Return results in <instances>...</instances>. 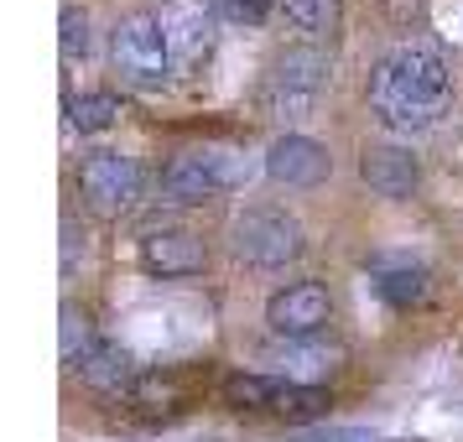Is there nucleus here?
Segmentation results:
<instances>
[{
	"mask_svg": "<svg viewBox=\"0 0 463 442\" xmlns=\"http://www.w3.org/2000/svg\"><path fill=\"white\" fill-rule=\"evenodd\" d=\"M364 94H370V109L380 115V126L427 130L448 109L453 73L442 63V52H432L421 42H401L370 68V89Z\"/></svg>",
	"mask_w": 463,
	"mask_h": 442,
	"instance_id": "obj_1",
	"label": "nucleus"
},
{
	"mask_svg": "<svg viewBox=\"0 0 463 442\" xmlns=\"http://www.w3.org/2000/svg\"><path fill=\"white\" fill-rule=\"evenodd\" d=\"M109 58H115V73L136 89H156L167 84L172 73V47H167V32L151 11H130L120 16L115 37H109Z\"/></svg>",
	"mask_w": 463,
	"mask_h": 442,
	"instance_id": "obj_2",
	"label": "nucleus"
},
{
	"mask_svg": "<svg viewBox=\"0 0 463 442\" xmlns=\"http://www.w3.org/2000/svg\"><path fill=\"white\" fill-rule=\"evenodd\" d=\"M328 79H334V63H328V52L317 42L287 47L271 68L266 105H271V115H281V120H302V115H313L317 94L328 89Z\"/></svg>",
	"mask_w": 463,
	"mask_h": 442,
	"instance_id": "obj_3",
	"label": "nucleus"
},
{
	"mask_svg": "<svg viewBox=\"0 0 463 442\" xmlns=\"http://www.w3.org/2000/svg\"><path fill=\"white\" fill-rule=\"evenodd\" d=\"M250 177L245 156L230 146H193L183 156H172L167 172H162V188L177 203H198V198H213V193H230Z\"/></svg>",
	"mask_w": 463,
	"mask_h": 442,
	"instance_id": "obj_4",
	"label": "nucleus"
},
{
	"mask_svg": "<svg viewBox=\"0 0 463 442\" xmlns=\"http://www.w3.org/2000/svg\"><path fill=\"white\" fill-rule=\"evenodd\" d=\"M230 245H234V255H240L245 266L276 271V266H287V260L302 255V224H297L292 213H281V209H245L240 219H234Z\"/></svg>",
	"mask_w": 463,
	"mask_h": 442,
	"instance_id": "obj_5",
	"label": "nucleus"
},
{
	"mask_svg": "<svg viewBox=\"0 0 463 442\" xmlns=\"http://www.w3.org/2000/svg\"><path fill=\"white\" fill-rule=\"evenodd\" d=\"M79 193H84V203L94 213H126L136 203V193H141V167H136V156L126 151H94L84 167H79Z\"/></svg>",
	"mask_w": 463,
	"mask_h": 442,
	"instance_id": "obj_6",
	"label": "nucleus"
},
{
	"mask_svg": "<svg viewBox=\"0 0 463 442\" xmlns=\"http://www.w3.org/2000/svg\"><path fill=\"white\" fill-rule=\"evenodd\" d=\"M156 22H162V32H167L172 63L198 68L203 58H209V47H213V26H219L213 5H203V0H167Z\"/></svg>",
	"mask_w": 463,
	"mask_h": 442,
	"instance_id": "obj_7",
	"label": "nucleus"
},
{
	"mask_svg": "<svg viewBox=\"0 0 463 442\" xmlns=\"http://www.w3.org/2000/svg\"><path fill=\"white\" fill-rule=\"evenodd\" d=\"M328 317H334V302H328V287L317 281H297L266 302V323L276 338H313Z\"/></svg>",
	"mask_w": 463,
	"mask_h": 442,
	"instance_id": "obj_8",
	"label": "nucleus"
},
{
	"mask_svg": "<svg viewBox=\"0 0 463 442\" xmlns=\"http://www.w3.org/2000/svg\"><path fill=\"white\" fill-rule=\"evenodd\" d=\"M334 172V156L317 146L313 136H281L266 151V177L281 188H317Z\"/></svg>",
	"mask_w": 463,
	"mask_h": 442,
	"instance_id": "obj_9",
	"label": "nucleus"
},
{
	"mask_svg": "<svg viewBox=\"0 0 463 442\" xmlns=\"http://www.w3.org/2000/svg\"><path fill=\"white\" fill-rule=\"evenodd\" d=\"M359 177L375 198H411L421 183V167L406 146H370L359 156Z\"/></svg>",
	"mask_w": 463,
	"mask_h": 442,
	"instance_id": "obj_10",
	"label": "nucleus"
},
{
	"mask_svg": "<svg viewBox=\"0 0 463 442\" xmlns=\"http://www.w3.org/2000/svg\"><path fill=\"white\" fill-rule=\"evenodd\" d=\"M203 240L188 230H167V234H146L141 240V266L162 281H177V276H198L203 271Z\"/></svg>",
	"mask_w": 463,
	"mask_h": 442,
	"instance_id": "obj_11",
	"label": "nucleus"
},
{
	"mask_svg": "<svg viewBox=\"0 0 463 442\" xmlns=\"http://www.w3.org/2000/svg\"><path fill=\"white\" fill-rule=\"evenodd\" d=\"M266 364H276V380H287V385H313L317 375H328L338 364V349L323 338H287V343L266 349Z\"/></svg>",
	"mask_w": 463,
	"mask_h": 442,
	"instance_id": "obj_12",
	"label": "nucleus"
},
{
	"mask_svg": "<svg viewBox=\"0 0 463 442\" xmlns=\"http://www.w3.org/2000/svg\"><path fill=\"white\" fill-rule=\"evenodd\" d=\"M79 380L84 385H94V390H126L130 380H136V364H130V354L120 349V343H109V338H94V349L89 354H79Z\"/></svg>",
	"mask_w": 463,
	"mask_h": 442,
	"instance_id": "obj_13",
	"label": "nucleus"
},
{
	"mask_svg": "<svg viewBox=\"0 0 463 442\" xmlns=\"http://www.w3.org/2000/svg\"><path fill=\"white\" fill-rule=\"evenodd\" d=\"M281 390H287V380H276V375H230L224 380V400H230L234 411H260V406L276 411Z\"/></svg>",
	"mask_w": 463,
	"mask_h": 442,
	"instance_id": "obj_14",
	"label": "nucleus"
},
{
	"mask_svg": "<svg viewBox=\"0 0 463 442\" xmlns=\"http://www.w3.org/2000/svg\"><path fill=\"white\" fill-rule=\"evenodd\" d=\"M120 120V99L115 94H79V99H68V126L94 136V130H109Z\"/></svg>",
	"mask_w": 463,
	"mask_h": 442,
	"instance_id": "obj_15",
	"label": "nucleus"
},
{
	"mask_svg": "<svg viewBox=\"0 0 463 442\" xmlns=\"http://www.w3.org/2000/svg\"><path fill=\"white\" fill-rule=\"evenodd\" d=\"M281 11H287V22L297 32H313V37H334L338 32V0H281Z\"/></svg>",
	"mask_w": 463,
	"mask_h": 442,
	"instance_id": "obj_16",
	"label": "nucleus"
},
{
	"mask_svg": "<svg viewBox=\"0 0 463 442\" xmlns=\"http://www.w3.org/2000/svg\"><path fill=\"white\" fill-rule=\"evenodd\" d=\"M375 292L385 296L391 307H411V302L427 292V276H421V266H380Z\"/></svg>",
	"mask_w": 463,
	"mask_h": 442,
	"instance_id": "obj_17",
	"label": "nucleus"
},
{
	"mask_svg": "<svg viewBox=\"0 0 463 442\" xmlns=\"http://www.w3.org/2000/svg\"><path fill=\"white\" fill-rule=\"evenodd\" d=\"M276 411L292 421H313L328 411V390H317V385H287L281 396H276Z\"/></svg>",
	"mask_w": 463,
	"mask_h": 442,
	"instance_id": "obj_18",
	"label": "nucleus"
},
{
	"mask_svg": "<svg viewBox=\"0 0 463 442\" xmlns=\"http://www.w3.org/2000/svg\"><path fill=\"white\" fill-rule=\"evenodd\" d=\"M213 16L230 26H260L271 16V0H213Z\"/></svg>",
	"mask_w": 463,
	"mask_h": 442,
	"instance_id": "obj_19",
	"label": "nucleus"
},
{
	"mask_svg": "<svg viewBox=\"0 0 463 442\" xmlns=\"http://www.w3.org/2000/svg\"><path fill=\"white\" fill-rule=\"evenodd\" d=\"M94 349V334H89V317L79 307H63V359L68 364H79V354Z\"/></svg>",
	"mask_w": 463,
	"mask_h": 442,
	"instance_id": "obj_20",
	"label": "nucleus"
},
{
	"mask_svg": "<svg viewBox=\"0 0 463 442\" xmlns=\"http://www.w3.org/2000/svg\"><path fill=\"white\" fill-rule=\"evenodd\" d=\"M58 42H63L68 58H84V52H89V11L68 5L63 22H58Z\"/></svg>",
	"mask_w": 463,
	"mask_h": 442,
	"instance_id": "obj_21",
	"label": "nucleus"
},
{
	"mask_svg": "<svg viewBox=\"0 0 463 442\" xmlns=\"http://www.w3.org/2000/svg\"><path fill=\"white\" fill-rule=\"evenodd\" d=\"M297 442H385V437L359 432V427H307V432H297Z\"/></svg>",
	"mask_w": 463,
	"mask_h": 442,
	"instance_id": "obj_22",
	"label": "nucleus"
},
{
	"mask_svg": "<svg viewBox=\"0 0 463 442\" xmlns=\"http://www.w3.org/2000/svg\"><path fill=\"white\" fill-rule=\"evenodd\" d=\"M84 245V230H73V224H63V271H73V250Z\"/></svg>",
	"mask_w": 463,
	"mask_h": 442,
	"instance_id": "obj_23",
	"label": "nucleus"
}]
</instances>
